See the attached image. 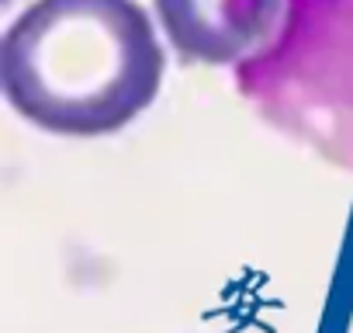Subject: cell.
<instances>
[{"label":"cell","instance_id":"6da1fadb","mask_svg":"<svg viewBox=\"0 0 353 333\" xmlns=\"http://www.w3.org/2000/svg\"><path fill=\"white\" fill-rule=\"evenodd\" d=\"M163 46L139 0H32L0 42L8 104L42 132L101 139L159 94Z\"/></svg>","mask_w":353,"mask_h":333},{"label":"cell","instance_id":"7a4b0ae2","mask_svg":"<svg viewBox=\"0 0 353 333\" xmlns=\"http://www.w3.org/2000/svg\"><path fill=\"white\" fill-rule=\"evenodd\" d=\"M152 8L176 56L232 66L274 42L288 0H152Z\"/></svg>","mask_w":353,"mask_h":333}]
</instances>
